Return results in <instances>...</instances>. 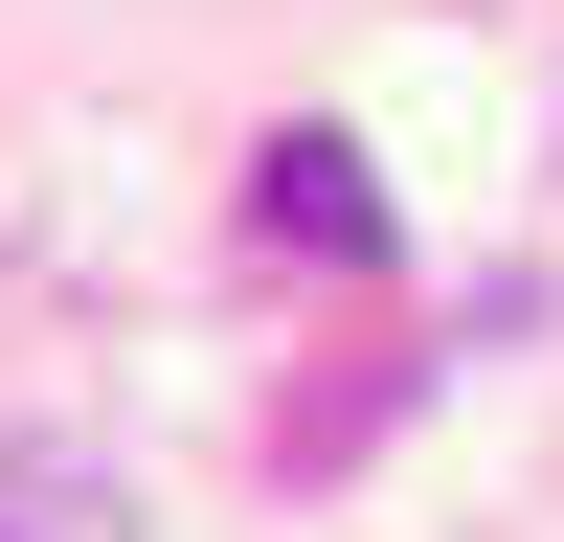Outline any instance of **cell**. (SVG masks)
I'll list each match as a JSON object with an SVG mask.
<instances>
[{
    "label": "cell",
    "mask_w": 564,
    "mask_h": 542,
    "mask_svg": "<svg viewBox=\"0 0 564 542\" xmlns=\"http://www.w3.org/2000/svg\"><path fill=\"white\" fill-rule=\"evenodd\" d=\"M271 249H316V271H384V181H361V136H271Z\"/></svg>",
    "instance_id": "obj_1"
}]
</instances>
